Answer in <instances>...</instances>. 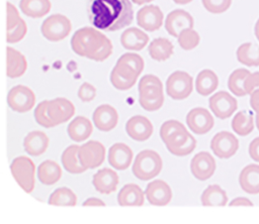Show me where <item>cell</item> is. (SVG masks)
Returning a JSON list of instances; mask_svg holds the SVG:
<instances>
[{
	"label": "cell",
	"instance_id": "obj_1",
	"mask_svg": "<svg viewBox=\"0 0 259 224\" xmlns=\"http://www.w3.org/2000/svg\"><path fill=\"white\" fill-rule=\"evenodd\" d=\"M88 16L95 28L116 31L133 22L134 9L130 0H89Z\"/></svg>",
	"mask_w": 259,
	"mask_h": 224
},
{
	"label": "cell",
	"instance_id": "obj_2",
	"mask_svg": "<svg viewBox=\"0 0 259 224\" xmlns=\"http://www.w3.org/2000/svg\"><path fill=\"white\" fill-rule=\"evenodd\" d=\"M71 47L75 53L95 62L105 61L112 52L109 38L97 28L85 26L73 34Z\"/></svg>",
	"mask_w": 259,
	"mask_h": 224
},
{
	"label": "cell",
	"instance_id": "obj_3",
	"mask_svg": "<svg viewBox=\"0 0 259 224\" xmlns=\"http://www.w3.org/2000/svg\"><path fill=\"white\" fill-rule=\"evenodd\" d=\"M163 166L162 158L158 152L145 149L138 153L133 163V174L141 181H148L157 177Z\"/></svg>",
	"mask_w": 259,
	"mask_h": 224
},
{
	"label": "cell",
	"instance_id": "obj_4",
	"mask_svg": "<svg viewBox=\"0 0 259 224\" xmlns=\"http://www.w3.org/2000/svg\"><path fill=\"white\" fill-rule=\"evenodd\" d=\"M10 170L19 186L26 193H31L34 189L35 166L33 161L27 156H18L12 160Z\"/></svg>",
	"mask_w": 259,
	"mask_h": 224
},
{
	"label": "cell",
	"instance_id": "obj_5",
	"mask_svg": "<svg viewBox=\"0 0 259 224\" xmlns=\"http://www.w3.org/2000/svg\"><path fill=\"white\" fill-rule=\"evenodd\" d=\"M71 28V21L67 16L63 14H53L44 20L40 31L48 40L60 41L69 35Z\"/></svg>",
	"mask_w": 259,
	"mask_h": 224
},
{
	"label": "cell",
	"instance_id": "obj_6",
	"mask_svg": "<svg viewBox=\"0 0 259 224\" xmlns=\"http://www.w3.org/2000/svg\"><path fill=\"white\" fill-rule=\"evenodd\" d=\"M193 90L192 77L183 71L172 73L166 81L167 95L174 100L186 99Z\"/></svg>",
	"mask_w": 259,
	"mask_h": 224
},
{
	"label": "cell",
	"instance_id": "obj_7",
	"mask_svg": "<svg viewBox=\"0 0 259 224\" xmlns=\"http://www.w3.org/2000/svg\"><path fill=\"white\" fill-rule=\"evenodd\" d=\"M8 106L15 112L24 113L32 109L35 103L34 93L26 86L17 85L7 95Z\"/></svg>",
	"mask_w": 259,
	"mask_h": 224
},
{
	"label": "cell",
	"instance_id": "obj_8",
	"mask_svg": "<svg viewBox=\"0 0 259 224\" xmlns=\"http://www.w3.org/2000/svg\"><path fill=\"white\" fill-rule=\"evenodd\" d=\"M78 156L82 165L87 170L95 169L101 165L105 158V147L99 141L89 140L79 146Z\"/></svg>",
	"mask_w": 259,
	"mask_h": 224
},
{
	"label": "cell",
	"instance_id": "obj_9",
	"mask_svg": "<svg viewBox=\"0 0 259 224\" xmlns=\"http://www.w3.org/2000/svg\"><path fill=\"white\" fill-rule=\"evenodd\" d=\"M164 143L173 155L184 156L194 150L196 139L186 129H183L173 133Z\"/></svg>",
	"mask_w": 259,
	"mask_h": 224
},
{
	"label": "cell",
	"instance_id": "obj_10",
	"mask_svg": "<svg viewBox=\"0 0 259 224\" xmlns=\"http://www.w3.org/2000/svg\"><path fill=\"white\" fill-rule=\"evenodd\" d=\"M210 148L218 157L229 158L237 152L239 148V140L233 133L229 131H221L212 137Z\"/></svg>",
	"mask_w": 259,
	"mask_h": 224
},
{
	"label": "cell",
	"instance_id": "obj_11",
	"mask_svg": "<svg viewBox=\"0 0 259 224\" xmlns=\"http://www.w3.org/2000/svg\"><path fill=\"white\" fill-rule=\"evenodd\" d=\"M211 112L220 119H227L237 110L238 102L226 91H219L208 100Z\"/></svg>",
	"mask_w": 259,
	"mask_h": 224
},
{
	"label": "cell",
	"instance_id": "obj_12",
	"mask_svg": "<svg viewBox=\"0 0 259 224\" xmlns=\"http://www.w3.org/2000/svg\"><path fill=\"white\" fill-rule=\"evenodd\" d=\"M186 124L194 133L205 134L213 127L214 121L208 110L202 107H195L186 115Z\"/></svg>",
	"mask_w": 259,
	"mask_h": 224
},
{
	"label": "cell",
	"instance_id": "obj_13",
	"mask_svg": "<svg viewBox=\"0 0 259 224\" xmlns=\"http://www.w3.org/2000/svg\"><path fill=\"white\" fill-rule=\"evenodd\" d=\"M190 171L195 179L206 181L215 171V160L210 153L200 151L192 157L190 161Z\"/></svg>",
	"mask_w": 259,
	"mask_h": 224
},
{
	"label": "cell",
	"instance_id": "obj_14",
	"mask_svg": "<svg viewBox=\"0 0 259 224\" xmlns=\"http://www.w3.org/2000/svg\"><path fill=\"white\" fill-rule=\"evenodd\" d=\"M163 12L157 5H146L137 13V23L147 31L158 30L163 23Z\"/></svg>",
	"mask_w": 259,
	"mask_h": 224
},
{
	"label": "cell",
	"instance_id": "obj_15",
	"mask_svg": "<svg viewBox=\"0 0 259 224\" xmlns=\"http://www.w3.org/2000/svg\"><path fill=\"white\" fill-rule=\"evenodd\" d=\"M145 194L148 202L154 206H165L172 199L171 188L162 180H154L149 183Z\"/></svg>",
	"mask_w": 259,
	"mask_h": 224
},
{
	"label": "cell",
	"instance_id": "obj_16",
	"mask_svg": "<svg viewBox=\"0 0 259 224\" xmlns=\"http://www.w3.org/2000/svg\"><path fill=\"white\" fill-rule=\"evenodd\" d=\"M48 113L55 125H59L72 118L75 113V107L66 98H56L49 101Z\"/></svg>",
	"mask_w": 259,
	"mask_h": 224
},
{
	"label": "cell",
	"instance_id": "obj_17",
	"mask_svg": "<svg viewBox=\"0 0 259 224\" xmlns=\"http://www.w3.org/2000/svg\"><path fill=\"white\" fill-rule=\"evenodd\" d=\"M193 23V18L187 11L183 9H175L167 15L165 28L170 35L178 37L183 29L192 28Z\"/></svg>",
	"mask_w": 259,
	"mask_h": 224
},
{
	"label": "cell",
	"instance_id": "obj_18",
	"mask_svg": "<svg viewBox=\"0 0 259 224\" xmlns=\"http://www.w3.org/2000/svg\"><path fill=\"white\" fill-rule=\"evenodd\" d=\"M125 131L132 139L145 141L151 137L153 133V125L147 117L135 115L126 121Z\"/></svg>",
	"mask_w": 259,
	"mask_h": 224
},
{
	"label": "cell",
	"instance_id": "obj_19",
	"mask_svg": "<svg viewBox=\"0 0 259 224\" xmlns=\"http://www.w3.org/2000/svg\"><path fill=\"white\" fill-rule=\"evenodd\" d=\"M92 119L98 130L107 132L116 126L118 115L115 108L108 104H103L94 110Z\"/></svg>",
	"mask_w": 259,
	"mask_h": 224
},
{
	"label": "cell",
	"instance_id": "obj_20",
	"mask_svg": "<svg viewBox=\"0 0 259 224\" xmlns=\"http://www.w3.org/2000/svg\"><path fill=\"white\" fill-rule=\"evenodd\" d=\"M133 155V150L126 144L116 142L108 150V162L113 169L123 171L132 163Z\"/></svg>",
	"mask_w": 259,
	"mask_h": 224
},
{
	"label": "cell",
	"instance_id": "obj_21",
	"mask_svg": "<svg viewBox=\"0 0 259 224\" xmlns=\"http://www.w3.org/2000/svg\"><path fill=\"white\" fill-rule=\"evenodd\" d=\"M92 184L97 192L108 195L116 190L118 176L113 170L104 167L93 175Z\"/></svg>",
	"mask_w": 259,
	"mask_h": 224
},
{
	"label": "cell",
	"instance_id": "obj_22",
	"mask_svg": "<svg viewBox=\"0 0 259 224\" xmlns=\"http://www.w3.org/2000/svg\"><path fill=\"white\" fill-rule=\"evenodd\" d=\"M27 69L25 57L18 50L7 47L6 48V75L9 78L21 77Z\"/></svg>",
	"mask_w": 259,
	"mask_h": 224
},
{
	"label": "cell",
	"instance_id": "obj_23",
	"mask_svg": "<svg viewBox=\"0 0 259 224\" xmlns=\"http://www.w3.org/2000/svg\"><path fill=\"white\" fill-rule=\"evenodd\" d=\"M49 137L46 133L39 130L30 131L23 140V147L27 154L38 156L42 154L49 146Z\"/></svg>",
	"mask_w": 259,
	"mask_h": 224
},
{
	"label": "cell",
	"instance_id": "obj_24",
	"mask_svg": "<svg viewBox=\"0 0 259 224\" xmlns=\"http://www.w3.org/2000/svg\"><path fill=\"white\" fill-rule=\"evenodd\" d=\"M242 190L248 194H259V164L251 163L245 166L239 176Z\"/></svg>",
	"mask_w": 259,
	"mask_h": 224
},
{
	"label": "cell",
	"instance_id": "obj_25",
	"mask_svg": "<svg viewBox=\"0 0 259 224\" xmlns=\"http://www.w3.org/2000/svg\"><path fill=\"white\" fill-rule=\"evenodd\" d=\"M149 42V36L137 27L125 29L120 35L121 45L128 50H141Z\"/></svg>",
	"mask_w": 259,
	"mask_h": 224
},
{
	"label": "cell",
	"instance_id": "obj_26",
	"mask_svg": "<svg viewBox=\"0 0 259 224\" xmlns=\"http://www.w3.org/2000/svg\"><path fill=\"white\" fill-rule=\"evenodd\" d=\"M67 131L72 140L81 142L89 138L93 131V127L88 118L84 116H77L69 123Z\"/></svg>",
	"mask_w": 259,
	"mask_h": 224
},
{
	"label": "cell",
	"instance_id": "obj_27",
	"mask_svg": "<svg viewBox=\"0 0 259 224\" xmlns=\"http://www.w3.org/2000/svg\"><path fill=\"white\" fill-rule=\"evenodd\" d=\"M144 201V192L136 184L124 185L117 195V202L120 206H142Z\"/></svg>",
	"mask_w": 259,
	"mask_h": 224
},
{
	"label": "cell",
	"instance_id": "obj_28",
	"mask_svg": "<svg viewBox=\"0 0 259 224\" xmlns=\"http://www.w3.org/2000/svg\"><path fill=\"white\" fill-rule=\"evenodd\" d=\"M219 85V78L215 73L211 70L205 69L198 73L195 80V90L201 96H207L215 89Z\"/></svg>",
	"mask_w": 259,
	"mask_h": 224
},
{
	"label": "cell",
	"instance_id": "obj_29",
	"mask_svg": "<svg viewBox=\"0 0 259 224\" xmlns=\"http://www.w3.org/2000/svg\"><path fill=\"white\" fill-rule=\"evenodd\" d=\"M62 176L60 165L54 160H45L37 167V178L44 185L51 186L56 184Z\"/></svg>",
	"mask_w": 259,
	"mask_h": 224
},
{
	"label": "cell",
	"instance_id": "obj_30",
	"mask_svg": "<svg viewBox=\"0 0 259 224\" xmlns=\"http://www.w3.org/2000/svg\"><path fill=\"white\" fill-rule=\"evenodd\" d=\"M50 0H20L19 8L22 13L28 17L39 18L51 10Z\"/></svg>",
	"mask_w": 259,
	"mask_h": 224
},
{
	"label": "cell",
	"instance_id": "obj_31",
	"mask_svg": "<svg viewBox=\"0 0 259 224\" xmlns=\"http://www.w3.org/2000/svg\"><path fill=\"white\" fill-rule=\"evenodd\" d=\"M148 50L153 60L163 62L173 54L174 46L169 39L165 37H158L150 42Z\"/></svg>",
	"mask_w": 259,
	"mask_h": 224
},
{
	"label": "cell",
	"instance_id": "obj_32",
	"mask_svg": "<svg viewBox=\"0 0 259 224\" xmlns=\"http://www.w3.org/2000/svg\"><path fill=\"white\" fill-rule=\"evenodd\" d=\"M78 145L68 146L62 153V164L64 169L70 174H81L84 173L87 169L82 165L78 156Z\"/></svg>",
	"mask_w": 259,
	"mask_h": 224
},
{
	"label": "cell",
	"instance_id": "obj_33",
	"mask_svg": "<svg viewBox=\"0 0 259 224\" xmlns=\"http://www.w3.org/2000/svg\"><path fill=\"white\" fill-rule=\"evenodd\" d=\"M237 60L247 67H259V45L252 42L242 43L237 48Z\"/></svg>",
	"mask_w": 259,
	"mask_h": 224
},
{
	"label": "cell",
	"instance_id": "obj_34",
	"mask_svg": "<svg viewBox=\"0 0 259 224\" xmlns=\"http://www.w3.org/2000/svg\"><path fill=\"white\" fill-rule=\"evenodd\" d=\"M202 206H226L228 203L227 193L218 185L208 186L200 197Z\"/></svg>",
	"mask_w": 259,
	"mask_h": 224
},
{
	"label": "cell",
	"instance_id": "obj_35",
	"mask_svg": "<svg viewBox=\"0 0 259 224\" xmlns=\"http://www.w3.org/2000/svg\"><path fill=\"white\" fill-rule=\"evenodd\" d=\"M232 128L240 136H246L251 133L254 129L252 113L246 110L238 112L232 120Z\"/></svg>",
	"mask_w": 259,
	"mask_h": 224
},
{
	"label": "cell",
	"instance_id": "obj_36",
	"mask_svg": "<svg viewBox=\"0 0 259 224\" xmlns=\"http://www.w3.org/2000/svg\"><path fill=\"white\" fill-rule=\"evenodd\" d=\"M251 73L247 69H237L235 70L229 77L228 80V87L229 90L238 97H243L247 95L245 90V80Z\"/></svg>",
	"mask_w": 259,
	"mask_h": 224
},
{
	"label": "cell",
	"instance_id": "obj_37",
	"mask_svg": "<svg viewBox=\"0 0 259 224\" xmlns=\"http://www.w3.org/2000/svg\"><path fill=\"white\" fill-rule=\"evenodd\" d=\"M76 203V195L67 187L58 188L51 194L49 198V204L54 206H75Z\"/></svg>",
	"mask_w": 259,
	"mask_h": 224
},
{
	"label": "cell",
	"instance_id": "obj_38",
	"mask_svg": "<svg viewBox=\"0 0 259 224\" xmlns=\"http://www.w3.org/2000/svg\"><path fill=\"white\" fill-rule=\"evenodd\" d=\"M178 43L184 50H191L196 47L199 43L200 37L197 31L193 28L183 29L178 35Z\"/></svg>",
	"mask_w": 259,
	"mask_h": 224
},
{
	"label": "cell",
	"instance_id": "obj_39",
	"mask_svg": "<svg viewBox=\"0 0 259 224\" xmlns=\"http://www.w3.org/2000/svg\"><path fill=\"white\" fill-rule=\"evenodd\" d=\"M48 106H49V101L44 100L34 109V119H35L36 123L46 128L56 126L55 123L51 120V118L49 116Z\"/></svg>",
	"mask_w": 259,
	"mask_h": 224
},
{
	"label": "cell",
	"instance_id": "obj_40",
	"mask_svg": "<svg viewBox=\"0 0 259 224\" xmlns=\"http://www.w3.org/2000/svg\"><path fill=\"white\" fill-rule=\"evenodd\" d=\"M116 63L123 64V65H126V66L133 68L139 75L142 73V71L144 70V66H145L143 58L136 52L123 53L122 55H120L118 58Z\"/></svg>",
	"mask_w": 259,
	"mask_h": 224
},
{
	"label": "cell",
	"instance_id": "obj_41",
	"mask_svg": "<svg viewBox=\"0 0 259 224\" xmlns=\"http://www.w3.org/2000/svg\"><path fill=\"white\" fill-rule=\"evenodd\" d=\"M26 31H27L26 23L21 18V20L15 26L6 30V41L8 43L18 42L25 36Z\"/></svg>",
	"mask_w": 259,
	"mask_h": 224
},
{
	"label": "cell",
	"instance_id": "obj_42",
	"mask_svg": "<svg viewBox=\"0 0 259 224\" xmlns=\"http://www.w3.org/2000/svg\"><path fill=\"white\" fill-rule=\"evenodd\" d=\"M110 82L115 89L120 90V91L128 90L137 83V81L128 79V78L120 75L114 69H112V71L110 73Z\"/></svg>",
	"mask_w": 259,
	"mask_h": 224
},
{
	"label": "cell",
	"instance_id": "obj_43",
	"mask_svg": "<svg viewBox=\"0 0 259 224\" xmlns=\"http://www.w3.org/2000/svg\"><path fill=\"white\" fill-rule=\"evenodd\" d=\"M186 129L185 126L177 120H167L160 127V137L165 142L173 133L179 130Z\"/></svg>",
	"mask_w": 259,
	"mask_h": 224
},
{
	"label": "cell",
	"instance_id": "obj_44",
	"mask_svg": "<svg viewBox=\"0 0 259 224\" xmlns=\"http://www.w3.org/2000/svg\"><path fill=\"white\" fill-rule=\"evenodd\" d=\"M201 2L208 12L214 14L227 11L232 4V0H201Z\"/></svg>",
	"mask_w": 259,
	"mask_h": 224
},
{
	"label": "cell",
	"instance_id": "obj_45",
	"mask_svg": "<svg viewBox=\"0 0 259 224\" xmlns=\"http://www.w3.org/2000/svg\"><path fill=\"white\" fill-rule=\"evenodd\" d=\"M140 105L147 111H156L159 110L164 103V95L159 97H145L139 96Z\"/></svg>",
	"mask_w": 259,
	"mask_h": 224
},
{
	"label": "cell",
	"instance_id": "obj_46",
	"mask_svg": "<svg viewBox=\"0 0 259 224\" xmlns=\"http://www.w3.org/2000/svg\"><path fill=\"white\" fill-rule=\"evenodd\" d=\"M96 96V89L90 83H83L78 90V97L83 102H90Z\"/></svg>",
	"mask_w": 259,
	"mask_h": 224
},
{
	"label": "cell",
	"instance_id": "obj_47",
	"mask_svg": "<svg viewBox=\"0 0 259 224\" xmlns=\"http://www.w3.org/2000/svg\"><path fill=\"white\" fill-rule=\"evenodd\" d=\"M6 10H7L6 29H10L21 20V17L19 16V13H18L16 7L10 2L6 3Z\"/></svg>",
	"mask_w": 259,
	"mask_h": 224
},
{
	"label": "cell",
	"instance_id": "obj_48",
	"mask_svg": "<svg viewBox=\"0 0 259 224\" xmlns=\"http://www.w3.org/2000/svg\"><path fill=\"white\" fill-rule=\"evenodd\" d=\"M245 90L247 94H252L256 89H259V72L250 74L245 80Z\"/></svg>",
	"mask_w": 259,
	"mask_h": 224
},
{
	"label": "cell",
	"instance_id": "obj_49",
	"mask_svg": "<svg viewBox=\"0 0 259 224\" xmlns=\"http://www.w3.org/2000/svg\"><path fill=\"white\" fill-rule=\"evenodd\" d=\"M152 85H155V86H161L163 87L162 85V82L160 81V79L154 75H146L144 76L140 82H139V89H142L146 86H152Z\"/></svg>",
	"mask_w": 259,
	"mask_h": 224
},
{
	"label": "cell",
	"instance_id": "obj_50",
	"mask_svg": "<svg viewBox=\"0 0 259 224\" xmlns=\"http://www.w3.org/2000/svg\"><path fill=\"white\" fill-rule=\"evenodd\" d=\"M249 155L253 160L259 162V137L251 141L249 145Z\"/></svg>",
	"mask_w": 259,
	"mask_h": 224
},
{
	"label": "cell",
	"instance_id": "obj_51",
	"mask_svg": "<svg viewBox=\"0 0 259 224\" xmlns=\"http://www.w3.org/2000/svg\"><path fill=\"white\" fill-rule=\"evenodd\" d=\"M250 105L252 109L259 114V89H256L250 96Z\"/></svg>",
	"mask_w": 259,
	"mask_h": 224
},
{
	"label": "cell",
	"instance_id": "obj_52",
	"mask_svg": "<svg viewBox=\"0 0 259 224\" xmlns=\"http://www.w3.org/2000/svg\"><path fill=\"white\" fill-rule=\"evenodd\" d=\"M229 206L230 207H233V206H250V207H252L253 203L249 199H247V198L239 197V198H236L233 201H231Z\"/></svg>",
	"mask_w": 259,
	"mask_h": 224
},
{
	"label": "cell",
	"instance_id": "obj_53",
	"mask_svg": "<svg viewBox=\"0 0 259 224\" xmlns=\"http://www.w3.org/2000/svg\"><path fill=\"white\" fill-rule=\"evenodd\" d=\"M83 206H105V204L100 199L89 198L83 203Z\"/></svg>",
	"mask_w": 259,
	"mask_h": 224
},
{
	"label": "cell",
	"instance_id": "obj_54",
	"mask_svg": "<svg viewBox=\"0 0 259 224\" xmlns=\"http://www.w3.org/2000/svg\"><path fill=\"white\" fill-rule=\"evenodd\" d=\"M254 32H255L256 38H257L258 41H259V18H258V20L256 21V24H255V27H254Z\"/></svg>",
	"mask_w": 259,
	"mask_h": 224
},
{
	"label": "cell",
	"instance_id": "obj_55",
	"mask_svg": "<svg viewBox=\"0 0 259 224\" xmlns=\"http://www.w3.org/2000/svg\"><path fill=\"white\" fill-rule=\"evenodd\" d=\"M153 0H132V2L138 4V5H143V4H146V3H149Z\"/></svg>",
	"mask_w": 259,
	"mask_h": 224
},
{
	"label": "cell",
	"instance_id": "obj_56",
	"mask_svg": "<svg viewBox=\"0 0 259 224\" xmlns=\"http://www.w3.org/2000/svg\"><path fill=\"white\" fill-rule=\"evenodd\" d=\"M174 3H176V4H187V3H189V2H191L192 0H172Z\"/></svg>",
	"mask_w": 259,
	"mask_h": 224
},
{
	"label": "cell",
	"instance_id": "obj_57",
	"mask_svg": "<svg viewBox=\"0 0 259 224\" xmlns=\"http://www.w3.org/2000/svg\"><path fill=\"white\" fill-rule=\"evenodd\" d=\"M256 127L259 130V114L256 115Z\"/></svg>",
	"mask_w": 259,
	"mask_h": 224
}]
</instances>
